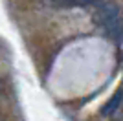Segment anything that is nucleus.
Returning a JSON list of instances; mask_svg holds the SVG:
<instances>
[{
	"label": "nucleus",
	"mask_w": 123,
	"mask_h": 121,
	"mask_svg": "<svg viewBox=\"0 0 123 121\" xmlns=\"http://www.w3.org/2000/svg\"><path fill=\"white\" fill-rule=\"evenodd\" d=\"M96 7H98V11H96V20H98L101 26H107L108 22H112L114 18L121 17L118 6L112 4V2H98Z\"/></svg>",
	"instance_id": "obj_1"
},
{
	"label": "nucleus",
	"mask_w": 123,
	"mask_h": 121,
	"mask_svg": "<svg viewBox=\"0 0 123 121\" xmlns=\"http://www.w3.org/2000/svg\"><path fill=\"white\" fill-rule=\"evenodd\" d=\"M118 48H119V55H123V39L118 42Z\"/></svg>",
	"instance_id": "obj_4"
},
{
	"label": "nucleus",
	"mask_w": 123,
	"mask_h": 121,
	"mask_svg": "<svg viewBox=\"0 0 123 121\" xmlns=\"http://www.w3.org/2000/svg\"><path fill=\"white\" fill-rule=\"evenodd\" d=\"M105 31H107L108 37H112L119 42L123 39V17H118V18H114L112 22H108L107 26H103Z\"/></svg>",
	"instance_id": "obj_3"
},
{
	"label": "nucleus",
	"mask_w": 123,
	"mask_h": 121,
	"mask_svg": "<svg viewBox=\"0 0 123 121\" xmlns=\"http://www.w3.org/2000/svg\"><path fill=\"white\" fill-rule=\"evenodd\" d=\"M121 62H123V55H121Z\"/></svg>",
	"instance_id": "obj_6"
},
{
	"label": "nucleus",
	"mask_w": 123,
	"mask_h": 121,
	"mask_svg": "<svg viewBox=\"0 0 123 121\" xmlns=\"http://www.w3.org/2000/svg\"><path fill=\"white\" fill-rule=\"evenodd\" d=\"M4 88H6V81L0 79V92H4Z\"/></svg>",
	"instance_id": "obj_5"
},
{
	"label": "nucleus",
	"mask_w": 123,
	"mask_h": 121,
	"mask_svg": "<svg viewBox=\"0 0 123 121\" xmlns=\"http://www.w3.org/2000/svg\"><path fill=\"white\" fill-rule=\"evenodd\" d=\"M121 103H123V88H119L116 94H114L110 99L103 105V108H101V117H112L116 112H118V108L121 106Z\"/></svg>",
	"instance_id": "obj_2"
}]
</instances>
